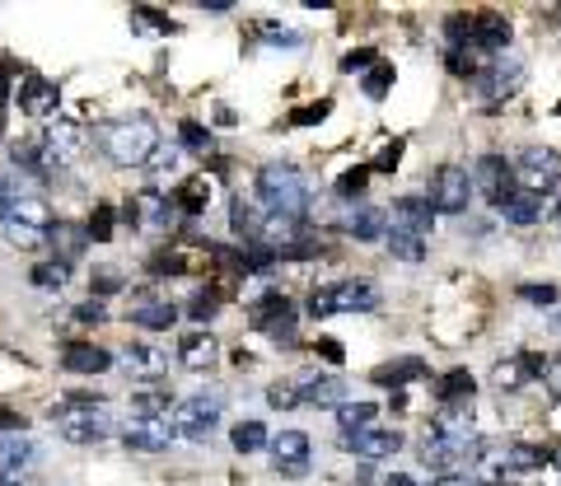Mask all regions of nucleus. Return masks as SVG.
<instances>
[{"label":"nucleus","instance_id":"obj_22","mask_svg":"<svg viewBox=\"0 0 561 486\" xmlns=\"http://www.w3.org/2000/svg\"><path fill=\"white\" fill-rule=\"evenodd\" d=\"M216 356H220V346H216V337L206 333V327H197V333H183L179 337V360H183V370H210L216 364Z\"/></svg>","mask_w":561,"mask_h":486},{"label":"nucleus","instance_id":"obj_30","mask_svg":"<svg viewBox=\"0 0 561 486\" xmlns=\"http://www.w3.org/2000/svg\"><path fill=\"white\" fill-rule=\"evenodd\" d=\"M5 220H14V224H28V230H51V206L38 197V193H24L20 197V206H14V211L5 216Z\"/></svg>","mask_w":561,"mask_h":486},{"label":"nucleus","instance_id":"obj_55","mask_svg":"<svg viewBox=\"0 0 561 486\" xmlns=\"http://www.w3.org/2000/svg\"><path fill=\"white\" fill-rule=\"evenodd\" d=\"M398 160H402V141H389L379 150V160L370 164V173H389V169H398Z\"/></svg>","mask_w":561,"mask_h":486},{"label":"nucleus","instance_id":"obj_54","mask_svg":"<svg viewBox=\"0 0 561 486\" xmlns=\"http://www.w3.org/2000/svg\"><path fill=\"white\" fill-rule=\"evenodd\" d=\"M328 113H332V103H309V108H295L290 121H295V127H309V121H323Z\"/></svg>","mask_w":561,"mask_h":486},{"label":"nucleus","instance_id":"obj_51","mask_svg":"<svg viewBox=\"0 0 561 486\" xmlns=\"http://www.w3.org/2000/svg\"><path fill=\"white\" fill-rule=\"evenodd\" d=\"M131 20H136V24H150L154 33H173V28H179V24L169 20V14H160V10H146V5L131 10Z\"/></svg>","mask_w":561,"mask_h":486},{"label":"nucleus","instance_id":"obj_1","mask_svg":"<svg viewBox=\"0 0 561 486\" xmlns=\"http://www.w3.org/2000/svg\"><path fill=\"white\" fill-rule=\"evenodd\" d=\"M47 416L66 444H103L117 430L108 403L94 393H61V403H51Z\"/></svg>","mask_w":561,"mask_h":486},{"label":"nucleus","instance_id":"obj_37","mask_svg":"<svg viewBox=\"0 0 561 486\" xmlns=\"http://www.w3.org/2000/svg\"><path fill=\"white\" fill-rule=\"evenodd\" d=\"M360 90H365V99H383V94H389L393 90V61H379L375 66V71H365V80H360Z\"/></svg>","mask_w":561,"mask_h":486},{"label":"nucleus","instance_id":"obj_25","mask_svg":"<svg viewBox=\"0 0 561 486\" xmlns=\"http://www.w3.org/2000/svg\"><path fill=\"white\" fill-rule=\"evenodd\" d=\"M131 323L136 327H146V333H169L173 323H179V304H169V300H140L131 304Z\"/></svg>","mask_w":561,"mask_h":486},{"label":"nucleus","instance_id":"obj_29","mask_svg":"<svg viewBox=\"0 0 561 486\" xmlns=\"http://www.w3.org/2000/svg\"><path fill=\"white\" fill-rule=\"evenodd\" d=\"M431 430H435V436H478V430H472V403L435 407V416H431Z\"/></svg>","mask_w":561,"mask_h":486},{"label":"nucleus","instance_id":"obj_19","mask_svg":"<svg viewBox=\"0 0 561 486\" xmlns=\"http://www.w3.org/2000/svg\"><path fill=\"white\" fill-rule=\"evenodd\" d=\"M122 364H127L131 379H164L169 374V356L150 342H131L127 351H122Z\"/></svg>","mask_w":561,"mask_h":486},{"label":"nucleus","instance_id":"obj_53","mask_svg":"<svg viewBox=\"0 0 561 486\" xmlns=\"http://www.w3.org/2000/svg\"><path fill=\"white\" fill-rule=\"evenodd\" d=\"M94 294H99V300H103V294H117L122 290V276L113 271V267H103V271H94V286H90Z\"/></svg>","mask_w":561,"mask_h":486},{"label":"nucleus","instance_id":"obj_9","mask_svg":"<svg viewBox=\"0 0 561 486\" xmlns=\"http://www.w3.org/2000/svg\"><path fill=\"white\" fill-rule=\"evenodd\" d=\"M524 84V61L511 57V51H501V57H491L478 76H472V90H478V99H486V108H496V103L515 99Z\"/></svg>","mask_w":561,"mask_h":486},{"label":"nucleus","instance_id":"obj_52","mask_svg":"<svg viewBox=\"0 0 561 486\" xmlns=\"http://www.w3.org/2000/svg\"><path fill=\"white\" fill-rule=\"evenodd\" d=\"M179 131H183V146L187 150H210V131L202 127V121H183Z\"/></svg>","mask_w":561,"mask_h":486},{"label":"nucleus","instance_id":"obj_13","mask_svg":"<svg viewBox=\"0 0 561 486\" xmlns=\"http://www.w3.org/2000/svg\"><path fill=\"white\" fill-rule=\"evenodd\" d=\"M346 454H356L365 463H379V459H393L402 449V436L398 430H383V426H365V430H351V436L337 440Z\"/></svg>","mask_w":561,"mask_h":486},{"label":"nucleus","instance_id":"obj_47","mask_svg":"<svg viewBox=\"0 0 561 486\" xmlns=\"http://www.w3.org/2000/svg\"><path fill=\"white\" fill-rule=\"evenodd\" d=\"M375 66H379V57H375L370 47L346 51V57H342V71H346V76H365V71H375Z\"/></svg>","mask_w":561,"mask_h":486},{"label":"nucleus","instance_id":"obj_34","mask_svg":"<svg viewBox=\"0 0 561 486\" xmlns=\"http://www.w3.org/2000/svg\"><path fill=\"white\" fill-rule=\"evenodd\" d=\"M28 281L38 290H47V294H61L66 281H70V263H61V257H47V263H38L28 271Z\"/></svg>","mask_w":561,"mask_h":486},{"label":"nucleus","instance_id":"obj_45","mask_svg":"<svg viewBox=\"0 0 561 486\" xmlns=\"http://www.w3.org/2000/svg\"><path fill=\"white\" fill-rule=\"evenodd\" d=\"M113 206H94V216H90V224H84V234L90 239H99V243H108L113 239Z\"/></svg>","mask_w":561,"mask_h":486},{"label":"nucleus","instance_id":"obj_4","mask_svg":"<svg viewBox=\"0 0 561 486\" xmlns=\"http://www.w3.org/2000/svg\"><path fill=\"white\" fill-rule=\"evenodd\" d=\"M220 416H225V393H192V397H183V403H173V412H169V421H173V430H179V440H210L216 436V426H220Z\"/></svg>","mask_w":561,"mask_h":486},{"label":"nucleus","instance_id":"obj_49","mask_svg":"<svg viewBox=\"0 0 561 486\" xmlns=\"http://www.w3.org/2000/svg\"><path fill=\"white\" fill-rule=\"evenodd\" d=\"M519 300H529V304H557V286H548V281H524L519 286Z\"/></svg>","mask_w":561,"mask_h":486},{"label":"nucleus","instance_id":"obj_27","mask_svg":"<svg viewBox=\"0 0 561 486\" xmlns=\"http://www.w3.org/2000/svg\"><path fill=\"white\" fill-rule=\"evenodd\" d=\"M210 206V183L202 178V173H192V178H183L179 187H173V211L183 216H202Z\"/></svg>","mask_w":561,"mask_h":486},{"label":"nucleus","instance_id":"obj_21","mask_svg":"<svg viewBox=\"0 0 561 486\" xmlns=\"http://www.w3.org/2000/svg\"><path fill=\"white\" fill-rule=\"evenodd\" d=\"M496 216L505 220V224H519V230H529V224H538V220H548V206H542V197H534V193H511L501 206H496Z\"/></svg>","mask_w":561,"mask_h":486},{"label":"nucleus","instance_id":"obj_6","mask_svg":"<svg viewBox=\"0 0 561 486\" xmlns=\"http://www.w3.org/2000/svg\"><path fill=\"white\" fill-rule=\"evenodd\" d=\"M511 164H515V183L524 187V193H534V197H552V193H561V150L524 146Z\"/></svg>","mask_w":561,"mask_h":486},{"label":"nucleus","instance_id":"obj_40","mask_svg":"<svg viewBox=\"0 0 561 486\" xmlns=\"http://www.w3.org/2000/svg\"><path fill=\"white\" fill-rule=\"evenodd\" d=\"M365 187H370V169H346L342 178H337V197L342 201H360Z\"/></svg>","mask_w":561,"mask_h":486},{"label":"nucleus","instance_id":"obj_24","mask_svg":"<svg viewBox=\"0 0 561 486\" xmlns=\"http://www.w3.org/2000/svg\"><path fill=\"white\" fill-rule=\"evenodd\" d=\"M28 463H38V444L28 436H0V477L20 482V473Z\"/></svg>","mask_w":561,"mask_h":486},{"label":"nucleus","instance_id":"obj_57","mask_svg":"<svg viewBox=\"0 0 561 486\" xmlns=\"http://www.w3.org/2000/svg\"><path fill=\"white\" fill-rule=\"evenodd\" d=\"M383 486H416V482H412L408 473H393V477H389V482H383Z\"/></svg>","mask_w":561,"mask_h":486},{"label":"nucleus","instance_id":"obj_43","mask_svg":"<svg viewBox=\"0 0 561 486\" xmlns=\"http://www.w3.org/2000/svg\"><path fill=\"white\" fill-rule=\"evenodd\" d=\"M20 197H24V183L14 178V173H0V224H5V216L20 206Z\"/></svg>","mask_w":561,"mask_h":486},{"label":"nucleus","instance_id":"obj_15","mask_svg":"<svg viewBox=\"0 0 561 486\" xmlns=\"http://www.w3.org/2000/svg\"><path fill=\"white\" fill-rule=\"evenodd\" d=\"M542 370H548V356L519 351V356L496 360V370H491V384H496L501 393H515V389H524V384H534V379H542Z\"/></svg>","mask_w":561,"mask_h":486},{"label":"nucleus","instance_id":"obj_31","mask_svg":"<svg viewBox=\"0 0 561 486\" xmlns=\"http://www.w3.org/2000/svg\"><path fill=\"white\" fill-rule=\"evenodd\" d=\"M43 141H47V150H51V160L66 169L70 160H76V150H80V131L70 127V121H57V127L43 131Z\"/></svg>","mask_w":561,"mask_h":486},{"label":"nucleus","instance_id":"obj_7","mask_svg":"<svg viewBox=\"0 0 561 486\" xmlns=\"http://www.w3.org/2000/svg\"><path fill=\"white\" fill-rule=\"evenodd\" d=\"M426 201H431V211H440V216H468V201H472V169L440 164V169L431 173Z\"/></svg>","mask_w":561,"mask_h":486},{"label":"nucleus","instance_id":"obj_58","mask_svg":"<svg viewBox=\"0 0 561 486\" xmlns=\"http://www.w3.org/2000/svg\"><path fill=\"white\" fill-rule=\"evenodd\" d=\"M431 486H472V482H463V477H440V482H431Z\"/></svg>","mask_w":561,"mask_h":486},{"label":"nucleus","instance_id":"obj_12","mask_svg":"<svg viewBox=\"0 0 561 486\" xmlns=\"http://www.w3.org/2000/svg\"><path fill=\"white\" fill-rule=\"evenodd\" d=\"M179 440L169 416H131V426L122 430V444L136 449V454H164V449Z\"/></svg>","mask_w":561,"mask_h":486},{"label":"nucleus","instance_id":"obj_50","mask_svg":"<svg viewBox=\"0 0 561 486\" xmlns=\"http://www.w3.org/2000/svg\"><path fill=\"white\" fill-rule=\"evenodd\" d=\"M173 169H179V146H164L160 141V150L150 154V173H160V178H164V173H173Z\"/></svg>","mask_w":561,"mask_h":486},{"label":"nucleus","instance_id":"obj_42","mask_svg":"<svg viewBox=\"0 0 561 486\" xmlns=\"http://www.w3.org/2000/svg\"><path fill=\"white\" fill-rule=\"evenodd\" d=\"M0 230H5V239L14 243V248H43V243H47L43 230H28V224H14V220H5Z\"/></svg>","mask_w":561,"mask_h":486},{"label":"nucleus","instance_id":"obj_8","mask_svg":"<svg viewBox=\"0 0 561 486\" xmlns=\"http://www.w3.org/2000/svg\"><path fill=\"white\" fill-rule=\"evenodd\" d=\"M416 454H421V463L440 467V473H463V467L478 463L482 440L478 436H435V430H426Z\"/></svg>","mask_w":561,"mask_h":486},{"label":"nucleus","instance_id":"obj_14","mask_svg":"<svg viewBox=\"0 0 561 486\" xmlns=\"http://www.w3.org/2000/svg\"><path fill=\"white\" fill-rule=\"evenodd\" d=\"M127 224L131 230H146V234H164L173 224V197H160V193H136L127 201Z\"/></svg>","mask_w":561,"mask_h":486},{"label":"nucleus","instance_id":"obj_38","mask_svg":"<svg viewBox=\"0 0 561 486\" xmlns=\"http://www.w3.org/2000/svg\"><path fill=\"white\" fill-rule=\"evenodd\" d=\"M370 421H375V403H342L337 407V426L346 430V436L351 430H365Z\"/></svg>","mask_w":561,"mask_h":486},{"label":"nucleus","instance_id":"obj_46","mask_svg":"<svg viewBox=\"0 0 561 486\" xmlns=\"http://www.w3.org/2000/svg\"><path fill=\"white\" fill-rule=\"evenodd\" d=\"M150 271H154V276H183V271H187V257L173 253V248H169V253H150Z\"/></svg>","mask_w":561,"mask_h":486},{"label":"nucleus","instance_id":"obj_39","mask_svg":"<svg viewBox=\"0 0 561 486\" xmlns=\"http://www.w3.org/2000/svg\"><path fill=\"white\" fill-rule=\"evenodd\" d=\"M267 407H276V412H295V407H305L300 384H295V379H280V384H272V389H267Z\"/></svg>","mask_w":561,"mask_h":486},{"label":"nucleus","instance_id":"obj_26","mask_svg":"<svg viewBox=\"0 0 561 486\" xmlns=\"http://www.w3.org/2000/svg\"><path fill=\"white\" fill-rule=\"evenodd\" d=\"M47 239H51V248L61 253V263H76V257L90 248V234H84V224H70V220H51Z\"/></svg>","mask_w":561,"mask_h":486},{"label":"nucleus","instance_id":"obj_11","mask_svg":"<svg viewBox=\"0 0 561 486\" xmlns=\"http://www.w3.org/2000/svg\"><path fill=\"white\" fill-rule=\"evenodd\" d=\"M267 454H272L276 477L300 482L309 473V436H305V430H280V436H272L267 440Z\"/></svg>","mask_w":561,"mask_h":486},{"label":"nucleus","instance_id":"obj_33","mask_svg":"<svg viewBox=\"0 0 561 486\" xmlns=\"http://www.w3.org/2000/svg\"><path fill=\"white\" fill-rule=\"evenodd\" d=\"M262 220H267V216L257 211V201H253V197H234V201H230V230H234L239 239H257Z\"/></svg>","mask_w":561,"mask_h":486},{"label":"nucleus","instance_id":"obj_2","mask_svg":"<svg viewBox=\"0 0 561 486\" xmlns=\"http://www.w3.org/2000/svg\"><path fill=\"white\" fill-rule=\"evenodd\" d=\"M99 146L117 169H136V164H150V154L160 150V127H154L150 113H131V117H117L113 127H103Z\"/></svg>","mask_w":561,"mask_h":486},{"label":"nucleus","instance_id":"obj_44","mask_svg":"<svg viewBox=\"0 0 561 486\" xmlns=\"http://www.w3.org/2000/svg\"><path fill=\"white\" fill-rule=\"evenodd\" d=\"M169 397L173 393H164V389H146L136 397V416H169Z\"/></svg>","mask_w":561,"mask_h":486},{"label":"nucleus","instance_id":"obj_3","mask_svg":"<svg viewBox=\"0 0 561 486\" xmlns=\"http://www.w3.org/2000/svg\"><path fill=\"white\" fill-rule=\"evenodd\" d=\"M257 201L267 206V216H295L305 220L309 211V187L290 164H262L257 169Z\"/></svg>","mask_w":561,"mask_h":486},{"label":"nucleus","instance_id":"obj_10","mask_svg":"<svg viewBox=\"0 0 561 486\" xmlns=\"http://www.w3.org/2000/svg\"><path fill=\"white\" fill-rule=\"evenodd\" d=\"M472 193H482L486 201H491V211L511 197V193H519V183H515V164L505 160V154H482L478 164H472Z\"/></svg>","mask_w":561,"mask_h":486},{"label":"nucleus","instance_id":"obj_36","mask_svg":"<svg viewBox=\"0 0 561 486\" xmlns=\"http://www.w3.org/2000/svg\"><path fill=\"white\" fill-rule=\"evenodd\" d=\"M383 243H389V253L398 257V263H426V239H412L402 230H389L383 234Z\"/></svg>","mask_w":561,"mask_h":486},{"label":"nucleus","instance_id":"obj_5","mask_svg":"<svg viewBox=\"0 0 561 486\" xmlns=\"http://www.w3.org/2000/svg\"><path fill=\"white\" fill-rule=\"evenodd\" d=\"M379 304L375 281H332L309 294V319H332V314H365Z\"/></svg>","mask_w":561,"mask_h":486},{"label":"nucleus","instance_id":"obj_41","mask_svg":"<svg viewBox=\"0 0 561 486\" xmlns=\"http://www.w3.org/2000/svg\"><path fill=\"white\" fill-rule=\"evenodd\" d=\"M216 309H220V294L216 290H197L192 294V304H187V319L192 323H210L216 319Z\"/></svg>","mask_w":561,"mask_h":486},{"label":"nucleus","instance_id":"obj_32","mask_svg":"<svg viewBox=\"0 0 561 486\" xmlns=\"http://www.w3.org/2000/svg\"><path fill=\"white\" fill-rule=\"evenodd\" d=\"M431 370H426V364H421V360H412V356H402V360H393V364H379V370L370 374L375 379V384H416V379H426Z\"/></svg>","mask_w":561,"mask_h":486},{"label":"nucleus","instance_id":"obj_17","mask_svg":"<svg viewBox=\"0 0 561 486\" xmlns=\"http://www.w3.org/2000/svg\"><path fill=\"white\" fill-rule=\"evenodd\" d=\"M14 103H20V113H28V117H47V113H57L61 90H57L51 80H43V76H24Z\"/></svg>","mask_w":561,"mask_h":486},{"label":"nucleus","instance_id":"obj_20","mask_svg":"<svg viewBox=\"0 0 561 486\" xmlns=\"http://www.w3.org/2000/svg\"><path fill=\"white\" fill-rule=\"evenodd\" d=\"M342 230L360 243H375L389 234V211H383V206H356V211L342 216Z\"/></svg>","mask_w":561,"mask_h":486},{"label":"nucleus","instance_id":"obj_18","mask_svg":"<svg viewBox=\"0 0 561 486\" xmlns=\"http://www.w3.org/2000/svg\"><path fill=\"white\" fill-rule=\"evenodd\" d=\"M61 370L70 374H108L113 370V356L94 342H66L61 346Z\"/></svg>","mask_w":561,"mask_h":486},{"label":"nucleus","instance_id":"obj_28","mask_svg":"<svg viewBox=\"0 0 561 486\" xmlns=\"http://www.w3.org/2000/svg\"><path fill=\"white\" fill-rule=\"evenodd\" d=\"M472 389H478V379H472L463 364H459V370H445L440 379H435V397H440V407L472 403Z\"/></svg>","mask_w":561,"mask_h":486},{"label":"nucleus","instance_id":"obj_56","mask_svg":"<svg viewBox=\"0 0 561 486\" xmlns=\"http://www.w3.org/2000/svg\"><path fill=\"white\" fill-rule=\"evenodd\" d=\"M319 351H323L328 360H342V342H332V337H323V342H319Z\"/></svg>","mask_w":561,"mask_h":486},{"label":"nucleus","instance_id":"obj_23","mask_svg":"<svg viewBox=\"0 0 561 486\" xmlns=\"http://www.w3.org/2000/svg\"><path fill=\"white\" fill-rule=\"evenodd\" d=\"M295 384H300V397L309 407H342V397H346L342 374H309V379H295Z\"/></svg>","mask_w":561,"mask_h":486},{"label":"nucleus","instance_id":"obj_48","mask_svg":"<svg viewBox=\"0 0 561 486\" xmlns=\"http://www.w3.org/2000/svg\"><path fill=\"white\" fill-rule=\"evenodd\" d=\"M70 323H76V327H99V323H108V314H103V300H90V304L70 309Z\"/></svg>","mask_w":561,"mask_h":486},{"label":"nucleus","instance_id":"obj_16","mask_svg":"<svg viewBox=\"0 0 561 486\" xmlns=\"http://www.w3.org/2000/svg\"><path fill=\"white\" fill-rule=\"evenodd\" d=\"M389 230H402V234L431 243V234H435V211H431V201H426V197H398V201L389 206Z\"/></svg>","mask_w":561,"mask_h":486},{"label":"nucleus","instance_id":"obj_35","mask_svg":"<svg viewBox=\"0 0 561 486\" xmlns=\"http://www.w3.org/2000/svg\"><path fill=\"white\" fill-rule=\"evenodd\" d=\"M267 426H262V421H239L234 430H230V444H234V454H243V459H249V454H257V449H267Z\"/></svg>","mask_w":561,"mask_h":486}]
</instances>
